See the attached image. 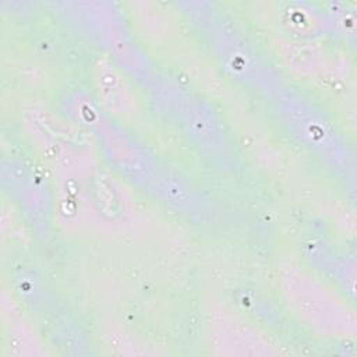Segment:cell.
I'll use <instances>...</instances> for the list:
<instances>
[{
    "mask_svg": "<svg viewBox=\"0 0 357 357\" xmlns=\"http://www.w3.org/2000/svg\"><path fill=\"white\" fill-rule=\"evenodd\" d=\"M142 88L156 116L181 137L206 167L229 177L245 174V152L231 124L209 98L159 68Z\"/></svg>",
    "mask_w": 357,
    "mask_h": 357,
    "instance_id": "6da1fadb",
    "label": "cell"
},
{
    "mask_svg": "<svg viewBox=\"0 0 357 357\" xmlns=\"http://www.w3.org/2000/svg\"><path fill=\"white\" fill-rule=\"evenodd\" d=\"M174 6L201 35L220 73L234 85L265 98L287 81L268 46L220 3L190 0Z\"/></svg>",
    "mask_w": 357,
    "mask_h": 357,
    "instance_id": "7a4b0ae2",
    "label": "cell"
},
{
    "mask_svg": "<svg viewBox=\"0 0 357 357\" xmlns=\"http://www.w3.org/2000/svg\"><path fill=\"white\" fill-rule=\"evenodd\" d=\"M262 99L272 124L286 141L354 192V146L322 100L289 81Z\"/></svg>",
    "mask_w": 357,
    "mask_h": 357,
    "instance_id": "3957f363",
    "label": "cell"
},
{
    "mask_svg": "<svg viewBox=\"0 0 357 357\" xmlns=\"http://www.w3.org/2000/svg\"><path fill=\"white\" fill-rule=\"evenodd\" d=\"M49 7L66 31L99 47L141 86L156 70L117 3L109 0L53 1Z\"/></svg>",
    "mask_w": 357,
    "mask_h": 357,
    "instance_id": "277c9868",
    "label": "cell"
},
{
    "mask_svg": "<svg viewBox=\"0 0 357 357\" xmlns=\"http://www.w3.org/2000/svg\"><path fill=\"white\" fill-rule=\"evenodd\" d=\"M95 139L107 167L137 190L146 191L163 159L123 121L103 109L85 128Z\"/></svg>",
    "mask_w": 357,
    "mask_h": 357,
    "instance_id": "5b68a950",
    "label": "cell"
},
{
    "mask_svg": "<svg viewBox=\"0 0 357 357\" xmlns=\"http://www.w3.org/2000/svg\"><path fill=\"white\" fill-rule=\"evenodd\" d=\"M0 184L32 233L46 241L53 231L54 194L42 166L22 153L3 155Z\"/></svg>",
    "mask_w": 357,
    "mask_h": 357,
    "instance_id": "8992f818",
    "label": "cell"
},
{
    "mask_svg": "<svg viewBox=\"0 0 357 357\" xmlns=\"http://www.w3.org/2000/svg\"><path fill=\"white\" fill-rule=\"evenodd\" d=\"M145 194L167 211L195 225H211L219 216L218 202L211 194L188 174L165 160Z\"/></svg>",
    "mask_w": 357,
    "mask_h": 357,
    "instance_id": "52a82bcc",
    "label": "cell"
},
{
    "mask_svg": "<svg viewBox=\"0 0 357 357\" xmlns=\"http://www.w3.org/2000/svg\"><path fill=\"white\" fill-rule=\"evenodd\" d=\"M280 282L289 305L305 322L324 332L346 331V310L314 278L290 266L282 273Z\"/></svg>",
    "mask_w": 357,
    "mask_h": 357,
    "instance_id": "ba28073f",
    "label": "cell"
},
{
    "mask_svg": "<svg viewBox=\"0 0 357 357\" xmlns=\"http://www.w3.org/2000/svg\"><path fill=\"white\" fill-rule=\"evenodd\" d=\"M272 14L278 31L291 42L315 43L329 38V21L324 1H276Z\"/></svg>",
    "mask_w": 357,
    "mask_h": 357,
    "instance_id": "9c48e42d",
    "label": "cell"
},
{
    "mask_svg": "<svg viewBox=\"0 0 357 357\" xmlns=\"http://www.w3.org/2000/svg\"><path fill=\"white\" fill-rule=\"evenodd\" d=\"M301 254L310 268L332 280L339 290L354 300V254H344L322 234H307L301 243Z\"/></svg>",
    "mask_w": 357,
    "mask_h": 357,
    "instance_id": "30bf717a",
    "label": "cell"
},
{
    "mask_svg": "<svg viewBox=\"0 0 357 357\" xmlns=\"http://www.w3.org/2000/svg\"><path fill=\"white\" fill-rule=\"evenodd\" d=\"M50 343L63 354H92V340L79 317L57 298L38 319Z\"/></svg>",
    "mask_w": 357,
    "mask_h": 357,
    "instance_id": "8fae6325",
    "label": "cell"
},
{
    "mask_svg": "<svg viewBox=\"0 0 357 357\" xmlns=\"http://www.w3.org/2000/svg\"><path fill=\"white\" fill-rule=\"evenodd\" d=\"M127 78L130 77L105 54L93 64L95 96L103 110L114 119L127 114L131 106Z\"/></svg>",
    "mask_w": 357,
    "mask_h": 357,
    "instance_id": "7c38bea8",
    "label": "cell"
},
{
    "mask_svg": "<svg viewBox=\"0 0 357 357\" xmlns=\"http://www.w3.org/2000/svg\"><path fill=\"white\" fill-rule=\"evenodd\" d=\"M10 287L22 310L36 321L56 301L57 294L46 278L32 265L21 264L10 275Z\"/></svg>",
    "mask_w": 357,
    "mask_h": 357,
    "instance_id": "4fadbf2b",
    "label": "cell"
},
{
    "mask_svg": "<svg viewBox=\"0 0 357 357\" xmlns=\"http://www.w3.org/2000/svg\"><path fill=\"white\" fill-rule=\"evenodd\" d=\"M328 21L329 38H333L350 47L356 45V4L343 0L324 1Z\"/></svg>",
    "mask_w": 357,
    "mask_h": 357,
    "instance_id": "5bb4252c",
    "label": "cell"
},
{
    "mask_svg": "<svg viewBox=\"0 0 357 357\" xmlns=\"http://www.w3.org/2000/svg\"><path fill=\"white\" fill-rule=\"evenodd\" d=\"M238 293L237 303L245 311V314L251 315L257 322L265 325L268 329H276L279 332L284 331L283 315L275 308L273 303L268 300L266 296L248 287L238 289Z\"/></svg>",
    "mask_w": 357,
    "mask_h": 357,
    "instance_id": "9a60e30c",
    "label": "cell"
}]
</instances>
